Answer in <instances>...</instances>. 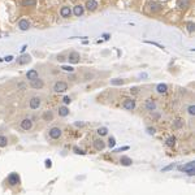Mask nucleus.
I'll return each mask as SVG.
<instances>
[{
    "mask_svg": "<svg viewBox=\"0 0 195 195\" xmlns=\"http://www.w3.org/2000/svg\"><path fill=\"white\" fill-rule=\"evenodd\" d=\"M7 182H8L9 186H18L21 184V178L17 173H11L7 178Z\"/></svg>",
    "mask_w": 195,
    "mask_h": 195,
    "instance_id": "obj_1",
    "label": "nucleus"
},
{
    "mask_svg": "<svg viewBox=\"0 0 195 195\" xmlns=\"http://www.w3.org/2000/svg\"><path fill=\"white\" fill-rule=\"evenodd\" d=\"M180 171H182V172L187 173L189 176H194V174H195V163H194V161L187 163L186 165H184V167H180Z\"/></svg>",
    "mask_w": 195,
    "mask_h": 195,
    "instance_id": "obj_2",
    "label": "nucleus"
},
{
    "mask_svg": "<svg viewBox=\"0 0 195 195\" xmlns=\"http://www.w3.org/2000/svg\"><path fill=\"white\" fill-rule=\"evenodd\" d=\"M40 105H42V99L39 96H33L30 99V102H29L30 109H38V108H40Z\"/></svg>",
    "mask_w": 195,
    "mask_h": 195,
    "instance_id": "obj_3",
    "label": "nucleus"
},
{
    "mask_svg": "<svg viewBox=\"0 0 195 195\" xmlns=\"http://www.w3.org/2000/svg\"><path fill=\"white\" fill-rule=\"evenodd\" d=\"M53 90L56 92H65L68 90V83L64 82V81H57V82L53 85Z\"/></svg>",
    "mask_w": 195,
    "mask_h": 195,
    "instance_id": "obj_4",
    "label": "nucleus"
},
{
    "mask_svg": "<svg viewBox=\"0 0 195 195\" xmlns=\"http://www.w3.org/2000/svg\"><path fill=\"white\" fill-rule=\"evenodd\" d=\"M48 134H49V137H51L52 139H59V138L62 135V130L60 128H57V126H55V128L49 129Z\"/></svg>",
    "mask_w": 195,
    "mask_h": 195,
    "instance_id": "obj_5",
    "label": "nucleus"
},
{
    "mask_svg": "<svg viewBox=\"0 0 195 195\" xmlns=\"http://www.w3.org/2000/svg\"><path fill=\"white\" fill-rule=\"evenodd\" d=\"M18 29L20 30H22V31H26V30H29L30 29V26H31V23H30V21L28 20V18H21L20 21H18Z\"/></svg>",
    "mask_w": 195,
    "mask_h": 195,
    "instance_id": "obj_6",
    "label": "nucleus"
},
{
    "mask_svg": "<svg viewBox=\"0 0 195 195\" xmlns=\"http://www.w3.org/2000/svg\"><path fill=\"white\" fill-rule=\"evenodd\" d=\"M79 60H81V55L78 52H75V51L70 52L68 56V61L70 62V64H78Z\"/></svg>",
    "mask_w": 195,
    "mask_h": 195,
    "instance_id": "obj_7",
    "label": "nucleus"
},
{
    "mask_svg": "<svg viewBox=\"0 0 195 195\" xmlns=\"http://www.w3.org/2000/svg\"><path fill=\"white\" fill-rule=\"evenodd\" d=\"M105 142L102 139V138H95L94 139V148H95L96 151H103L105 148Z\"/></svg>",
    "mask_w": 195,
    "mask_h": 195,
    "instance_id": "obj_8",
    "label": "nucleus"
},
{
    "mask_svg": "<svg viewBox=\"0 0 195 195\" xmlns=\"http://www.w3.org/2000/svg\"><path fill=\"white\" fill-rule=\"evenodd\" d=\"M99 7V4L96 0H87L86 4H85V8L89 11V12H94V11H96Z\"/></svg>",
    "mask_w": 195,
    "mask_h": 195,
    "instance_id": "obj_9",
    "label": "nucleus"
},
{
    "mask_svg": "<svg viewBox=\"0 0 195 195\" xmlns=\"http://www.w3.org/2000/svg\"><path fill=\"white\" fill-rule=\"evenodd\" d=\"M122 107L126 111H133L135 108V100L134 99H125L124 103H122Z\"/></svg>",
    "mask_w": 195,
    "mask_h": 195,
    "instance_id": "obj_10",
    "label": "nucleus"
},
{
    "mask_svg": "<svg viewBox=\"0 0 195 195\" xmlns=\"http://www.w3.org/2000/svg\"><path fill=\"white\" fill-rule=\"evenodd\" d=\"M30 86L33 87V89H35V90H39V89H42V87L45 86V82H43V79H40L39 77H38V78H35L33 81H30Z\"/></svg>",
    "mask_w": 195,
    "mask_h": 195,
    "instance_id": "obj_11",
    "label": "nucleus"
},
{
    "mask_svg": "<svg viewBox=\"0 0 195 195\" xmlns=\"http://www.w3.org/2000/svg\"><path fill=\"white\" fill-rule=\"evenodd\" d=\"M20 126H21L22 130L29 131L31 128H33V121H31L30 118H23V120L21 121V124H20Z\"/></svg>",
    "mask_w": 195,
    "mask_h": 195,
    "instance_id": "obj_12",
    "label": "nucleus"
},
{
    "mask_svg": "<svg viewBox=\"0 0 195 195\" xmlns=\"http://www.w3.org/2000/svg\"><path fill=\"white\" fill-rule=\"evenodd\" d=\"M72 13H73L75 17H81V16L85 13V7H83V5H81V4H77V5H75V7L73 8Z\"/></svg>",
    "mask_w": 195,
    "mask_h": 195,
    "instance_id": "obj_13",
    "label": "nucleus"
},
{
    "mask_svg": "<svg viewBox=\"0 0 195 195\" xmlns=\"http://www.w3.org/2000/svg\"><path fill=\"white\" fill-rule=\"evenodd\" d=\"M163 9V5L158 2H151L150 3V11L152 12V13H158V12H160Z\"/></svg>",
    "mask_w": 195,
    "mask_h": 195,
    "instance_id": "obj_14",
    "label": "nucleus"
},
{
    "mask_svg": "<svg viewBox=\"0 0 195 195\" xmlns=\"http://www.w3.org/2000/svg\"><path fill=\"white\" fill-rule=\"evenodd\" d=\"M144 108H146L148 112H154V111L156 109V103H155V100L147 99L146 103H144Z\"/></svg>",
    "mask_w": 195,
    "mask_h": 195,
    "instance_id": "obj_15",
    "label": "nucleus"
},
{
    "mask_svg": "<svg viewBox=\"0 0 195 195\" xmlns=\"http://www.w3.org/2000/svg\"><path fill=\"white\" fill-rule=\"evenodd\" d=\"M60 16L62 18H69L72 16V9L68 7V5H64L61 9H60Z\"/></svg>",
    "mask_w": 195,
    "mask_h": 195,
    "instance_id": "obj_16",
    "label": "nucleus"
},
{
    "mask_svg": "<svg viewBox=\"0 0 195 195\" xmlns=\"http://www.w3.org/2000/svg\"><path fill=\"white\" fill-rule=\"evenodd\" d=\"M30 61H31L30 55H21L20 57L17 59V64L18 65H25V64H29Z\"/></svg>",
    "mask_w": 195,
    "mask_h": 195,
    "instance_id": "obj_17",
    "label": "nucleus"
},
{
    "mask_svg": "<svg viewBox=\"0 0 195 195\" xmlns=\"http://www.w3.org/2000/svg\"><path fill=\"white\" fill-rule=\"evenodd\" d=\"M190 0H177V8L184 11V9H187L190 7Z\"/></svg>",
    "mask_w": 195,
    "mask_h": 195,
    "instance_id": "obj_18",
    "label": "nucleus"
},
{
    "mask_svg": "<svg viewBox=\"0 0 195 195\" xmlns=\"http://www.w3.org/2000/svg\"><path fill=\"white\" fill-rule=\"evenodd\" d=\"M38 77H39V74H38V70H35V69H30V70L26 73V78L29 81H33V79H35Z\"/></svg>",
    "mask_w": 195,
    "mask_h": 195,
    "instance_id": "obj_19",
    "label": "nucleus"
},
{
    "mask_svg": "<svg viewBox=\"0 0 195 195\" xmlns=\"http://www.w3.org/2000/svg\"><path fill=\"white\" fill-rule=\"evenodd\" d=\"M120 164L124 165V167H129L133 164V160H131L129 156H121V159H120Z\"/></svg>",
    "mask_w": 195,
    "mask_h": 195,
    "instance_id": "obj_20",
    "label": "nucleus"
},
{
    "mask_svg": "<svg viewBox=\"0 0 195 195\" xmlns=\"http://www.w3.org/2000/svg\"><path fill=\"white\" fill-rule=\"evenodd\" d=\"M156 91H158V94H167L168 86L165 83H159L158 86H156Z\"/></svg>",
    "mask_w": 195,
    "mask_h": 195,
    "instance_id": "obj_21",
    "label": "nucleus"
},
{
    "mask_svg": "<svg viewBox=\"0 0 195 195\" xmlns=\"http://www.w3.org/2000/svg\"><path fill=\"white\" fill-rule=\"evenodd\" d=\"M43 120L45 121H52L53 120V113H52V111H46L45 113H43Z\"/></svg>",
    "mask_w": 195,
    "mask_h": 195,
    "instance_id": "obj_22",
    "label": "nucleus"
},
{
    "mask_svg": "<svg viewBox=\"0 0 195 195\" xmlns=\"http://www.w3.org/2000/svg\"><path fill=\"white\" fill-rule=\"evenodd\" d=\"M68 115H69V108H68V107H60V108H59V116L66 117Z\"/></svg>",
    "mask_w": 195,
    "mask_h": 195,
    "instance_id": "obj_23",
    "label": "nucleus"
},
{
    "mask_svg": "<svg viewBox=\"0 0 195 195\" xmlns=\"http://www.w3.org/2000/svg\"><path fill=\"white\" fill-rule=\"evenodd\" d=\"M126 81L125 79H121V78H115V79H111V85H113V86H121V85H124Z\"/></svg>",
    "mask_w": 195,
    "mask_h": 195,
    "instance_id": "obj_24",
    "label": "nucleus"
},
{
    "mask_svg": "<svg viewBox=\"0 0 195 195\" xmlns=\"http://www.w3.org/2000/svg\"><path fill=\"white\" fill-rule=\"evenodd\" d=\"M176 144V137H169V138H167V141H165V146H168V147H173Z\"/></svg>",
    "mask_w": 195,
    "mask_h": 195,
    "instance_id": "obj_25",
    "label": "nucleus"
},
{
    "mask_svg": "<svg viewBox=\"0 0 195 195\" xmlns=\"http://www.w3.org/2000/svg\"><path fill=\"white\" fill-rule=\"evenodd\" d=\"M8 146V138L5 135H0V147H7Z\"/></svg>",
    "mask_w": 195,
    "mask_h": 195,
    "instance_id": "obj_26",
    "label": "nucleus"
},
{
    "mask_svg": "<svg viewBox=\"0 0 195 195\" xmlns=\"http://www.w3.org/2000/svg\"><path fill=\"white\" fill-rule=\"evenodd\" d=\"M96 133H98V135H100V137H104V135H107L108 134V129L107 128H99L98 130H96Z\"/></svg>",
    "mask_w": 195,
    "mask_h": 195,
    "instance_id": "obj_27",
    "label": "nucleus"
},
{
    "mask_svg": "<svg viewBox=\"0 0 195 195\" xmlns=\"http://www.w3.org/2000/svg\"><path fill=\"white\" fill-rule=\"evenodd\" d=\"M23 5H28V7H34L35 5V0H22Z\"/></svg>",
    "mask_w": 195,
    "mask_h": 195,
    "instance_id": "obj_28",
    "label": "nucleus"
},
{
    "mask_svg": "<svg viewBox=\"0 0 195 195\" xmlns=\"http://www.w3.org/2000/svg\"><path fill=\"white\" fill-rule=\"evenodd\" d=\"M187 31L189 33H194V30H195V25H194V22H187Z\"/></svg>",
    "mask_w": 195,
    "mask_h": 195,
    "instance_id": "obj_29",
    "label": "nucleus"
},
{
    "mask_svg": "<svg viewBox=\"0 0 195 195\" xmlns=\"http://www.w3.org/2000/svg\"><path fill=\"white\" fill-rule=\"evenodd\" d=\"M115 144H116L115 137H111L109 139H108V147H109V148H113V147H115Z\"/></svg>",
    "mask_w": 195,
    "mask_h": 195,
    "instance_id": "obj_30",
    "label": "nucleus"
},
{
    "mask_svg": "<svg viewBox=\"0 0 195 195\" xmlns=\"http://www.w3.org/2000/svg\"><path fill=\"white\" fill-rule=\"evenodd\" d=\"M182 125H184V122H182L181 120H176L174 124H173V128H174V129H181Z\"/></svg>",
    "mask_w": 195,
    "mask_h": 195,
    "instance_id": "obj_31",
    "label": "nucleus"
},
{
    "mask_svg": "<svg viewBox=\"0 0 195 195\" xmlns=\"http://www.w3.org/2000/svg\"><path fill=\"white\" fill-rule=\"evenodd\" d=\"M187 112H189V115L194 116V115H195V105H194V104L189 105V108H187Z\"/></svg>",
    "mask_w": 195,
    "mask_h": 195,
    "instance_id": "obj_32",
    "label": "nucleus"
},
{
    "mask_svg": "<svg viewBox=\"0 0 195 195\" xmlns=\"http://www.w3.org/2000/svg\"><path fill=\"white\" fill-rule=\"evenodd\" d=\"M73 151H74V152L77 154V155H85V154H86L83 150H81V148H78V147H74V148H73Z\"/></svg>",
    "mask_w": 195,
    "mask_h": 195,
    "instance_id": "obj_33",
    "label": "nucleus"
},
{
    "mask_svg": "<svg viewBox=\"0 0 195 195\" xmlns=\"http://www.w3.org/2000/svg\"><path fill=\"white\" fill-rule=\"evenodd\" d=\"M61 69H62V70H65V72H73L74 70V69L72 68V66H61Z\"/></svg>",
    "mask_w": 195,
    "mask_h": 195,
    "instance_id": "obj_34",
    "label": "nucleus"
},
{
    "mask_svg": "<svg viewBox=\"0 0 195 195\" xmlns=\"http://www.w3.org/2000/svg\"><path fill=\"white\" fill-rule=\"evenodd\" d=\"M62 102H64L65 104H70V102H72V99L69 98V96H64V99H62Z\"/></svg>",
    "mask_w": 195,
    "mask_h": 195,
    "instance_id": "obj_35",
    "label": "nucleus"
},
{
    "mask_svg": "<svg viewBox=\"0 0 195 195\" xmlns=\"http://www.w3.org/2000/svg\"><path fill=\"white\" fill-rule=\"evenodd\" d=\"M147 133L148 134H155L156 130H155V128H147Z\"/></svg>",
    "mask_w": 195,
    "mask_h": 195,
    "instance_id": "obj_36",
    "label": "nucleus"
},
{
    "mask_svg": "<svg viewBox=\"0 0 195 195\" xmlns=\"http://www.w3.org/2000/svg\"><path fill=\"white\" fill-rule=\"evenodd\" d=\"M126 150H129L128 146L126 147H122V148H117V150H115V152H121V151H126Z\"/></svg>",
    "mask_w": 195,
    "mask_h": 195,
    "instance_id": "obj_37",
    "label": "nucleus"
},
{
    "mask_svg": "<svg viewBox=\"0 0 195 195\" xmlns=\"http://www.w3.org/2000/svg\"><path fill=\"white\" fill-rule=\"evenodd\" d=\"M174 167V164H171V165H168L167 168H164V169H163V172H167V171H171V169Z\"/></svg>",
    "mask_w": 195,
    "mask_h": 195,
    "instance_id": "obj_38",
    "label": "nucleus"
},
{
    "mask_svg": "<svg viewBox=\"0 0 195 195\" xmlns=\"http://www.w3.org/2000/svg\"><path fill=\"white\" fill-rule=\"evenodd\" d=\"M51 165H52L51 164V160H46V167L47 168H51Z\"/></svg>",
    "mask_w": 195,
    "mask_h": 195,
    "instance_id": "obj_39",
    "label": "nucleus"
},
{
    "mask_svg": "<svg viewBox=\"0 0 195 195\" xmlns=\"http://www.w3.org/2000/svg\"><path fill=\"white\" fill-rule=\"evenodd\" d=\"M131 92H134V94H138V87H133V89L130 90Z\"/></svg>",
    "mask_w": 195,
    "mask_h": 195,
    "instance_id": "obj_40",
    "label": "nucleus"
}]
</instances>
